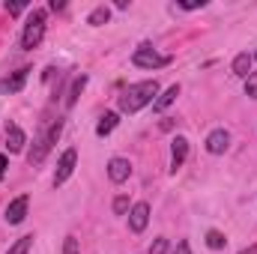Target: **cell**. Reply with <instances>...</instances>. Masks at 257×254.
Here are the masks:
<instances>
[{"label":"cell","instance_id":"1","mask_svg":"<svg viewBox=\"0 0 257 254\" xmlns=\"http://www.w3.org/2000/svg\"><path fill=\"white\" fill-rule=\"evenodd\" d=\"M156 96H159V81L156 78L153 81H138V84H132L126 93L120 96V111L135 114V111L147 108L150 102H156Z\"/></svg>","mask_w":257,"mask_h":254},{"label":"cell","instance_id":"2","mask_svg":"<svg viewBox=\"0 0 257 254\" xmlns=\"http://www.w3.org/2000/svg\"><path fill=\"white\" fill-rule=\"evenodd\" d=\"M45 9H33L30 12V18H27V24H24V33H21V48L24 51H33V48H39V42H42V36H45Z\"/></svg>","mask_w":257,"mask_h":254},{"label":"cell","instance_id":"3","mask_svg":"<svg viewBox=\"0 0 257 254\" xmlns=\"http://www.w3.org/2000/svg\"><path fill=\"white\" fill-rule=\"evenodd\" d=\"M60 132H63V123H60V120L48 129V132H42V135L36 138V144H33V150H30L27 162H30V165H42V162H45V156H48V150H51V144H57Z\"/></svg>","mask_w":257,"mask_h":254},{"label":"cell","instance_id":"4","mask_svg":"<svg viewBox=\"0 0 257 254\" xmlns=\"http://www.w3.org/2000/svg\"><path fill=\"white\" fill-rule=\"evenodd\" d=\"M171 60H174L171 54H159L153 45H141L132 54V63L138 66V69H162V66H168Z\"/></svg>","mask_w":257,"mask_h":254},{"label":"cell","instance_id":"5","mask_svg":"<svg viewBox=\"0 0 257 254\" xmlns=\"http://www.w3.org/2000/svg\"><path fill=\"white\" fill-rule=\"evenodd\" d=\"M150 224V203L147 200H138L132 209H128V230L132 233H144Z\"/></svg>","mask_w":257,"mask_h":254},{"label":"cell","instance_id":"6","mask_svg":"<svg viewBox=\"0 0 257 254\" xmlns=\"http://www.w3.org/2000/svg\"><path fill=\"white\" fill-rule=\"evenodd\" d=\"M75 165H78V153L75 150H66L63 156H60V162H57V171H54V186H63L66 180L72 177Z\"/></svg>","mask_w":257,"mask_h":254},{"label":"cell","instance_id":"7","mask_svg":"<svg viewBox=\"0 0 257 254\" xmlns=\"http://www.w3.org/2000/svg\"><path fill=\"white\" fill-rule=\"evenodd\" d=\"M227 147H230V135H227V129H212L209 138H206V153L221 156Z\"/></svg>","mask_w":257,"mask_h":254},{"label":"cell","instance_id":"8","mask_svg":"<svg viewBox=\"0 0 257 254\" xmlns=\"http://www.w3.org/2000/svg\"><path fill=\"white\" fill-rule=\"evenodd\" d=\"M27 206H30V197H27V194L15 197V200L6 206V221H9V224H21V221L27 218Z\"/></svg>","mask_w":257,"mask_h":254},{"label":"cell","instance_id":"9","mask_svg":"<svg viewBox=\"0 0 257 254\" xmlns=\"http://www.w3.org/2000/svg\"><path fill=\"white\" fill-rule=\"evenodd\" d=\"M128 174H132L128 159H120V156H117V159L108 162V180H111V183H126Z\"/></svg>","mask_w":257,"mask_h":254},{"label":"cell","instance_id":"10","mask_svg":"<svg viewBox=\"0 0 257 254\" xmlns=\"http://www.w3.org/2000/svg\"><path fill=\"white\" fill-rule=\"evenodd\" d=\"M186 156H189V141L186 138H174L171 141V171L174 174H177V168H183Z\"/></svg>","mask_w":257,"mask_h":254},{"label":"cell","instance_id":"11","mask_svg":"<svg viewBox=\"0 0 257 254\" xmlns=\"http://www.w3.org/2000/svg\"><path fill=\"white\" fill-rule=\"evenodd\" d=\"M27 75H30V69H18L15 75H9V78H3V81H0V93H18V90L24 87V81H27Z\"/></svg>","mask_w":257,"mask_h":254},{"label":"cell","instance_id":"12","mask_svg":"<svg viewBox=\"0 0 257 254\" xmlns=\"http://www.w3.org/2000/svg\"><path fill=\"white\" fill-rule=\"evenodd\" d=\"M24 144H27V135H24L21 129H18V126L6 129V150H9V153H21V150H24Z\"/></svg>","mask_w":257,"mask_h":254},{"label":"cell","instance_id":"13","mask_svg":"<svg viewBox=\"0 0 257 254\" xmlns=\"http://www.w3.org/2000/svg\"><path fill=\"white\" fill-rule=\"evenodd\" d=\"M177 96H180V84H171V87H168L156 102H153V111H159V114H162L168 105H174V102H177Z\"/></svg>","mask_w":257,"mask_h":254},{"label":"cell","instance_id":"14","mask_svg":"<svg viewBox=\"0 0 257 254\" xmlns=\"http://www.w3.org/2000/svg\"><path fill=\"white\" fill-rule=\"evenodd\" d=\"M251 66H254V57L242 51V54H236V60H233V75L248 78V75H251Z\"/></svg>","mask_w":257,"mask_h":254},{"label":"cell","instance_id":"15","mask_svg":"<svg viewBox=\"0 0 257 254\" xmlns=\"http://www.w3.org/2000/svg\"><path fill=\"white\" fill-rule=\"evenodd\" d=\"M84 87H87V75H78V78L72 81V87H69V96H66V105H69V108L78 102V96L84 93Z\"/></svg>","mask_w":257,"mask_h":254},{"label":"cell","instance_id":"16","mask_svg":"<svg viewBox=\"0 0 257 254\" xmlns=\"http://www.w3.org/2000/svg\"><path fill=\"white\" fill-rule=\"evenodd\" d=\"M117 123H120V117L108 111V114H105V117L99 120V126H96V135H99V138H105V135H111V132L117 129Z\"/></svg>","mask_w":257,"mask_h":254},{"label":"cell","instance_id":"17","mask_svg":"<svg viewBox=\"0 0 257 254\" xmlns=\"http://www.w3.org/2000/svg\"><path fill=\"white\" fill-rule=\"evenodd\" d=\"M108 21H111V9H108V6H96V9L90 12V18H87V24H93V27L108 24Z\"/></svg>","mask_w":257,"mask_h":254},{"label":"cell","instance_id":"18","mask_svg":"<svg viewBox=\"0 0 257 254\" xmlns=\"http://www.w3.org/2000/svg\"><path fill=\"white\" fill-rule=\"evenodd\" d=\"M206 245H209L212 251H221V248L227 245V239H224L221 230H209V233H206Z\"/></svg>","mask_w":257,"mask_h":254},{"label":"cell","instance_id":"19","mask_svg":"<svg viewBox=\"0 0 257 254\" xmlns=\"http://www.w3.org/2000/svg\"><path fill=\"white\" fill-rule=\"evenodd\" d=\"M30 248H33V236H21L18 242L9 245V251L6 254H30Z\"/></svg>","mask_w":257,"mask_h":254},{"label":"cell","instance_id":"20","mask_svg":"<svg viewBox=\"0 0 257 254\" xmlns=\"http://www.w3.org/2000/svg\"><path fill=\"white\" fill-rule=\"evenodd\" d=\"M245 96H248V99H257V72H251V75L245 78Z\"/></svg>","mask_w":257,"mask_h":254},{"label":"cell","instance_id":"21","mask_svg":"<svg viewBox=\"0 0 257 254\" xmlns=\"http://www.w3.org/2000/svg\"><path fill=\"white\" fill-rule=\"evenodd\" d=\"M168 248H171V245H168V239H165V236H159V239L150 245V254H165Z\"/></svg>","mask_w":257,"mask_h":254},{"label":"cell","instance_id":"22","mask_svg":"<svg viewBox=\"0 0 257 254\" xmlns=\"http://www.w3.org/2000/svg\"><path fill=\"white\" fill-rule=\"evenodd\" d=\"M63 254H78V236H66V242H63Z\"/></svg>","mask_w":257,"mask_h":254},{"label":"cell","instance_id":"23","mask_svg":"<svg viewBox=\"0 0 257 254\" xmlns=\"http://www.w3.org/2000/svg\"><path fill=\"white\" fill-rule=\"evenodd\" d=\"M24 9H27V3H24V0H18V3H6V12H9V15H21Z\"/></svg>","mask_w":257,"mask_h":254},{"label":"cell","instance_id":"24","mask_svg":"<svg viewBox=\"0 0 257 254\" xmlns=\"http://www.w3.org/2000/svg\"><path fill=\"white\" fill-rule=\"evenodd\" d=\"M180 9H186V12H192V9H203L206 6V0H189V3H177Z\"/></svg>","mask_w":257,"mask_h":254},{"label":"cell","instance_id":"25","mask_svg":"<svg viewBox=\"0 0 257 254\" xmlns=\"http://www.w3.org/2000/svg\"><path fill=\"white\" fill-rule=\"evenodd\" d=\"M126 209H128V197H123V194H120V197L114 200V212H117V215H123Z\"/></svg>","mask_w":257,"mask_h":254},{"label":"cell","instance_id":"26","mask_svg":"<svg viewBox=\"0 0 257 254\" xmlns=\"http://www.w3.org/2000/svg\"><path fill=\"white\" fill-rule=\"evenodd\" d=\"M174 254H192V245H189L186 239H180V242H177V248H174Z\"/></svg>","mask_w":257,"mask_h":254},{"label":"cell","instance_id":"27","mask_svg":"<svg viewBox=\"0 0 257 254\" xmlns=\"http://www.w3.org/2000/svg\"><path fill=\"white\" fill-rule=\"evenodd\" d=\"M6 168H9V159L0 153V180H3V174H6Z\"/></svg>","mask_w":257,"mask_h":254},{"label":"cell","instance_id":"28","mask_svg":"<svg viewBox=\"0 0 257 254\" xmlns=\"http://www.w3.org/2000/svg\"><path fill=\"white\" fill-rule=\"evenodd\" d=\"M63 6H66L63 0H51V9H54V12H60V9H63Z\"/></svg>","mask_w":257,"mask_h":254},{"label":"cell","instance_id":"29","mask_svg":"<svg viewBox=\"0 0 257 254\" xmlns=\"http://www.w3.org/2000/svg\"><path fill=\"white\" fill-rule=\"evenodd\" d=\"M239 254H257V245H248V248H242Z\"/></svg>","mask_w":257,"mask_h":254},{"label":"cell","instance_id":"30","mask_svg":"<svg viewBox=\"0 0 257 254\" xmlns=\"http://www.w3.org/2000/svg\"><path fill=\"white\" fill-rule=\"evenodd\" d=\"M254 63H257V54H254Z\"/></svg>","mask_w":257,"mask_h":254}]
</instances>
